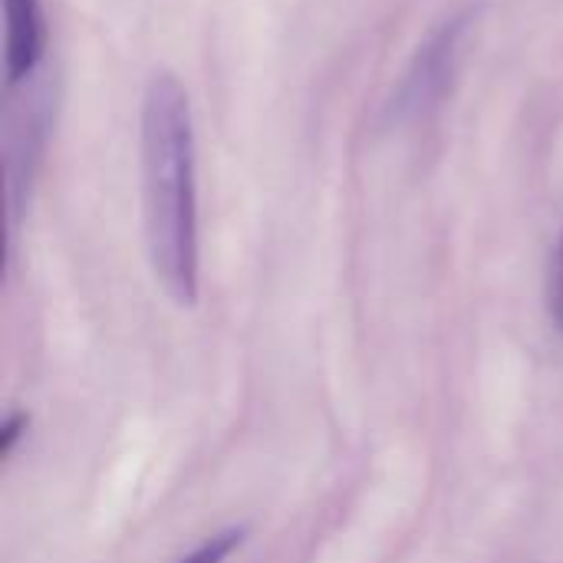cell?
Wrapping results in <instances>:
<instances>
[{
	"instance_id": "6da1fadb",
	"label": "cell",
	"mask_w": 563,
	"mask_h": 563,
	"mask_svg": "<svg viewBox=\"0 0 563 563\" xmlns=\"http://www.w3.org/2000/svg\"><path fill=\"white\" fill-rule=\"evenodd\" d=\"M142 198L145 238L165 294L191 307L198 297V185L195 125L185 86L152 73L142 96Z\"/></svg>"
},
{
	"instance_id": "7a4b0ae2",
	"label": "cell",
	"mask_w": 563,
	"mask_h": 563,
	"mask_svg": "<svg viewBox=\"0 0 563 563\" xmlns=\"http://www.w3.org/2000/svg\"><path fill=\"white\" fill-rule=\"evenodd\" d=\"M472 13H459L452 20H445L416 53L396 99H393V115L399 122L419 119L429 109H435L442 102V96L452 89V79L459 73V56L465 46V33H468Z\"/></svg>"
},
{
	"instance_id": "3957f363",
	"label": "cell",
	"mask_w": 563,
	"mask_h": 563,
	"mask_svg": "<svg viewBox=\"0 0 563 563\" xmlns=\"http://www.w3.org/2000/svg\"><path fill=\"white\" fill-rule=\"evenodd\" d=\"M7 20V89L23 86L43 63L46 53V13L40 0H3Z\"/></svg>"
},
{
	"instance_id": "277c9868",
	"label": "cell",
	"mask_w": 563,
	"mask_h": 563,
	"mask_svg": "<svg viewBox=\"0 0 563 563\" xmlns=\"http://www.w3.org/2000/svg\"><path fill=\"white\" fill-rule=\"evenodd\" d=\"M241 541H244V528H228V531L208 538L201 548H195L188 558H181L178 563H224L228 561V554H231Z\"/></svg>"
},
{
	"instance_id": "5b68a950",
	"label": "cell",
	"mask_w": 563,
	"mask_h": 563,
	"mask_svg": "<svg viewBox=\"0 0 563 563\" xmlns=\"http://www.w3.org/2000/svg\"><path fill=\"white\" fill-rule=\"evenodd\" d=\"M548 310H551L554 327L563 333V234H561V244H558V254H554V264H551V280H548Z\"/></svg>"
},
{
	"instance_id": "8992f818",
	"label": "cell",
	"mask_w": 563,
	"mask_h": 563,
	"mask_svg": "<svg viewBox=\"0 0 563 563\" xmlns=\"http://www.w3.org/2000/svg\"><path fill=\"white\" fill-rule=\"evenodd\" d=\"M23 429H26V416H23V412H13V416L7 419V426H3V435H0V452H3V455L13 452V442L20 439Z\"/></svg>"
}]
</instances>
